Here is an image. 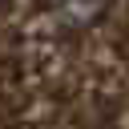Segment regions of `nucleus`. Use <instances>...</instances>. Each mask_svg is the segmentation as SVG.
<instances>
[{"instance_id": "2", "label": "nucleus", "mask_w": 129, "mask_h": 129, "mask_svg": "<svg viewBox=\"0 0 129 129\" xmlns=\"http://www.w3.org/2000/svg\"><path fill=\"white\" fill-rule=\"evenodd\" d=\"M0 4H4V0H0Z\"/></svg>"}, {"instance_id": "1", "label": "nucleus", "mask_w": 129, "mask_h": 129, "mask_svg": "<svg viewBox=\"0 0 129 129\" xmlns=\"http://www.w3.org/2000/svg\"><path fill=\"white\" fill-rule=\"evenodd\" d=\"M101 4H105V0H48L52 16H56L60 24H69V28H77V24H89V20L101 12Z\"/></svg>"}]
</instances>
